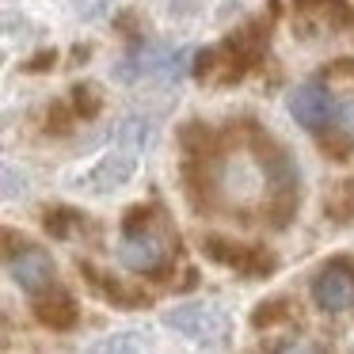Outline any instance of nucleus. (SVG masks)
Wrapping results in <instances>:
<instances>
[{
    "mask_svg": "<svg viewBox=\"0 0 354 354\" xmlns=\"http://www.w3.org/2000/svg\"><path fill=\"white\" fill-rule=\"evenodd\" d=\"M35 313H39V320L50 324V328H73V320H77V305H73L65 293H54V297L39 301Z\"/></svg>",
    "mask_w": 354,
    "mask_h": 354,
    "instance_id": "1a4fd4ad",
    "label": "nucleus"
},
{
    "mask_svg": "<svg viewBox=\"0 0 354 354\" xmlns=\"http://www.w3.org/2000/svg\"><path fill=\"white\" fill-rule=\"evenodd\" d=\"M290 115L305 130H324L328 122H335V92H331V84L328 80H305L301 88H293Z\"/></svg>",
    "mask_w": 354,
    "mask_h": 354,
    "instance_id": "39448f33",
    "label": "nucleus"
},
{
    "mask_svg": "<svg viewBox=\"0 0 354 354\" xmlns=\"http://www.w3.org/2000/svg\"><path fill=\"white\" fill-rule=\"evenodd\" d=\"M8 278L24 293L39 297V293L54 290V259H50L46 248H35V244L12 248L8 252Z\"/></svg>",
    "mask_w": 354,
    "mask_h": 354,
    "instance_id": "20e7f679",
    "label": "nucleus"
},
{
    "mask_svg": "<svg viewBox=\"0 0 354 354\" xmlns=\"http://www.w3.org/2000/svg\"><path fill=\"white\" fill-rule=\"evenodd\" d=\"M92 354H153V343L141 331H118L92 346Z\"/></svg>",
    "mask_w": 354,
    "mask_h": 354,
    "instance_id": "6e6552de",
    "label": "nucleus"
},
{
    "mask_svg": "<svg viewBox=\"0 0 354 354\" xmlns=\"http://www.w3.org/2000/svg\"><path fill=\"white\" fill-rule=\"evenodd\" d=\"M354 297V270L346 267L343 259L328 263L324 270H316L313 278V301L324 308V313H343Z\"/></svg>",
    "mask_w": 354,
    "mask_h": 354,
    "instance_id": "423d86ee",
    "label": "nucleus"
},
{
    "mask_svg": "<svg viewBox=\"0 0 354 354\" xmlns=\"http://www.w3.org/2000/svg\"><path fill=\"white\" fill-rule=\"evenodd\" d=\"M77 111L80 115H95V111H100V92H95L92 84L77 88Z\"/></svg>",
    "mask_w": 354,
    "mask_h": 354,
    "instance_id": "9b49d317",
    "label": "nucleus"
},
{
    "mask_svg": "<svg viewBox=\"0 0 354 354\" xmlns=\"http://www.w3.org/2000/svg\"><path fill=\"white\" fill-rule=\"evenodd\" d=\"M331 92H335V130H339V138L354 141V84H346V88L331 84Z\"/></svg>",
    "mask_w": 354,
    "mask_h": 354,
    "instance_id": "9d476101",
    "label": "nucleus"
},
{
    "mask_svg": "<svg viewBox=\"0 0 354 354\" xmlns=\"http://www.w3.org/2000/svg\"><path fill=\"white\" fill-rule=\"evenodd\" d=\"M164 324L171 331H179L183 339H191V343L209 346V351H221L232 339V316L217 301H187V305H176L164 313Z\"/></svg>",
    "mask_w": 354,
    "mask_h": 354,
    "instance_id": "7ed1b4c3",
    "label": "nucleus"
},
{
    "mask_svg": "<svg viewBox=\"0 0 354 354\" xmlns=\"http://www.w3.org/2000/svg\"><path fill=\"white\" fill-rule=\"evenodd\" d=\"M274 354H320V351H316V343H308V339H286V343L274 346Z\"/></svg>",
    "mask_w": 354,
    "mask_h": 354,
    "instance_id": "f8f14e48",
    "label": "nucleus"
},
{
    "mask_svg": "<svg viewBox=\"0 0 354 354\" xmlns=\"http://www.w3.org/2000/svg\"><path fill=\"white\" fill-rule=\"evenodd\" d=\"M145 141H149V122H145V118H126V122L118 126L111 149L100 156V164H95L84 179H80V187H84L88 194L118 191V187L133 176V168H138Z\"/></svg>",
    "mask_w": 354,
    "mask_h": 354,
    "instance_id": "f257e3e1",
    "label": "nucleus"
},
{
    "mask_svg": "<svg viewBox=\"0 0 354 354\" xmlns=\"http://www.w3.org/2000/svg\"><path fill=\"white\" fill-rule=\"evenodd\" d=\"M209 255L229 263V267H240L244 274H255V270L270 267V259L263 252H255V248H225V240H209Z\"/></svg>",
    "mask_w": 354,
    "mask_h": 354,
    "instance_id": "0eeeda50",
    "label": "nucleus"
},
{
    "mask_svg": "<svg viewBox=\"0 0 354 354\" xmlns=\"http://www.w3.org/2000/svg\"><path fill=\"white\" fill-rule=\"evenodd\" d=\"M118 263L133 274H160L168 267V255H171V240L160 225L153 221H141V209H133L126 232L118 236Z\"/></svg>",
    "mask_w": 354,
    "mask_h": 354,
    "instance_id": "f03ea898",
    "label": "nucleus"
},
{
    "mask_svg": "<svg viewBox=\"0 0 354 354\" xmlns=\"http://www.w3.org/2000/svg\"><path fill=\"white\" fill-rule=\"evenodd\" d=\"M73 8H77V16L92 19V16H100V12L107 8V0H73Z\"/></svg>",
    "mask_w": 354,
    "mask_h": 354,
    "instance_id": "ddd939ff",
    "label": "nucleus"
}]
</instances>
